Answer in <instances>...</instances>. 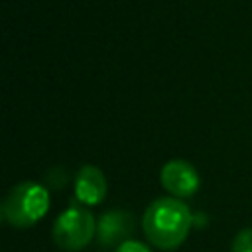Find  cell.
Returning <instances> with one entry per match:
<instances>
[{
    "label": "cell",
    "instance_id": "obj_7",
    "mask_svg": "<svg viewBox=\"0 0 252 252\" xmlns=\"http://www.w3.org/2000/svg\"><path fill=\"white\" fill-rule=\"evenodd\" d=\"M230 252H252V228H242L234 236Z\"/></svg>",
    "mask_w": 252,
    "mask_h": 252
},
{
    "label": "cell",
    "instance_id": "obj_1",
    "mask_svg": "<svg viewBox=\"0 0 252 252\" xmlns=\"http://www.w3.org/2000/svg\"><path fill=\"white\" fill-rule=\"evenodd\" d=\"M191 224L193 215L189 207L177 197L156 199L154 203H150L142 219L146 238L161 250L177 248L187 238Z\"/></svg>",
    "mask_w": 252,
    "mask_h": 252
},
{
    "label": "cell",
    "instance_id": "obj_6",
    "mask_svg": "<svg viewBox=\"0 0 252 252\" xmlns=\"http://www.w3.org/2000/svg\"><path fill=\"white\" fill-rule=\"evenodd\" d=\"M75 195L79 203L98 205L106 197V177L96 165H83L75 177Z\"/></svg>",
    "mask_w": 252,
    "mask_h": 252
},
{
    "label": "cell",
    "instance_id": "obj_2",
    "mask_svg": "<svg viewBox=\"0 0 252 252\" xmlns=\"http://www.w3.org/2000/svg\"><path fill=\"white\" fill-rule=\"evenodd\" d=\"M49 209V193L43 185L24 181L10 189L2 201L0 215L4 222L16 228H28L41 220Z\"/></svg>",
    "mask_w": 252,
    "mask_h": 252
},
{
    "label": "cell",
    "instance_id": "obj_4",
    "mask_svg": "<svg viewBox=\"0 0 252 252\" xmlns=\"http://www.w3.org/2000/svg\"><path fill=\"white\" fill-rule=\"evenodd\" d=\"M161 185L167 193L177 199H185L197 193L199 189V173L185 159H169L159 171Z\"/></svg>",
    "mask_w": 252,
    "mask_h": 252
},
{
    "label": "cell",
    "instance_id": "obj_3",
    "mask_svg": "<svg viewBox=\"0 0 252 252\" xmlns=\"http://www.w3.org/2000/svg\"><path fill=\"white\" fill-rule=\"evenodd\" d=\"M96 232L94 217L81 207H69L53 224V240L59 248L75 252L85 248Z\"/></svg>",
    "mask_w": 252,
    "mask_h": 252
},
{
    "label": "cell",
    "instance_id": "obj_5",
    "mask_svg": "<svg viewBox=\"0 0 252 252\" xmlns=\"http://www.w3.org/2000/svg\"><path fill=\"white\" fill-rule=\"evenodd\" d=\"M132 232H134V217L122 209L106 211L96 222V234L100 244L104 246H120L122 242L130 240Z\"/></svg>",
    "mask_w": 252,
    "mask_h": 252
},
{
    "label": "cell",
    "instance_id": "obj_8",
    "mask_svg": "<svg viewBox=\"0 0 252 252\" xmlns=\"http://www.w3.org/2000/svg\"><path fill=\"white\" fill-rule=\"evenodd\" d=\"M116 252H154L150 246H146V244H142V242H138V240H126V242H122L118 248H116Z\"/></svg>",
    "mask_w": 252,
    "mask_h": 252
}]
</instances>
